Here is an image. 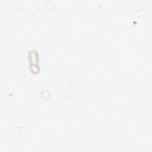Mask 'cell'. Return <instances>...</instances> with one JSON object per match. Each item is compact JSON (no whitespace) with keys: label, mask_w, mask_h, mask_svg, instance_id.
<instances>
[{"label":"cell","mask_w":152,"mask_h":152,"mask_svg":"<svg viewBox=\"0 0 152 152\" xmlns=\"http://www.w3.org/2000/svg\"><path fill=\"white\" fill-rule=\"evenodd\" d=\"M29 58H30V61L33 63V64H35V63L36 62L37 59H38V56H37V54L36 53V52L32 51L30 53Z\"/></svg>","instance_id":"cell-1"}]
</instances>
